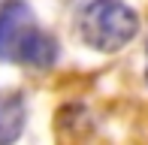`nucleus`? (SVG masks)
<instances>
[{"label": "nucleus", "mask_w": 148, "mask_h": 145, "mask_svg": "<svg viewBox=\"0 0 148 145\" xmlns=\"http://www.w3.org/2000/svg\"><path fill=\"white\" fill-rule=\"evenodd\" d=\"M76 27L94 51H118L139 34V15L124 0H91L82 6Z\"/></svg>", "instance_id": "2"}, {"label": "nucleus", "mask_w": 148, "mask_h": 145, "mask_svg": "<svg viewBox=\"0 0 148 145\" xmlns=\"http://www.w3.org/2000/svg\"><path fill=\"white\" fill-rule=\"evenodd\" d=\"M58 57V42L42 34L36 15L24 0H6L0 6V61L49 67Z\"/></svg>", "instance_id": "1"}]
</instances>
